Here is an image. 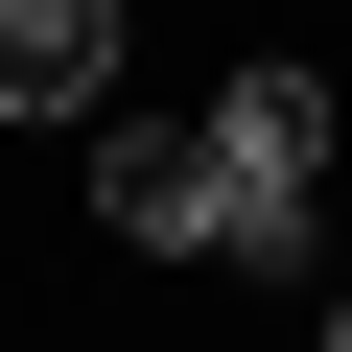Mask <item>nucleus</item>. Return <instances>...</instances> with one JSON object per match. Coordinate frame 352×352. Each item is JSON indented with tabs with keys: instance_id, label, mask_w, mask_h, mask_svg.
<instances>
[{
	"instance_id": "nucleus-2",
	"label": "nucleus",
	"mask_w": 352,
	"mask_h": 352,
	"mask_svg": "<svg viewBox=\"0 0 352 352\" xmlns=\"http://www.w3.org/2000/svg\"><path fill=\"white\" fill-rule=\"evenodd\" d=\"M71 188H94V235H118V258L212 282V164H188V118H71Z\"/></svg>"
},
{
	"instance_id": "nucleus-3",
	"label": "nucleus",
	"mask_w": 352,
	"mask_h": 352,
	"mask_svg": "<svg viewBox=\"0 0 352 352\" xmlns=\"http://www.w3.org/2000/svg\"><path fill=\"white\" fill-rule=\"evenodd\" d=\"M141 71V0H0V141H71Z\"/></svg>"
},
{
	"instance_id": "nucleus-1",
	"label": "nucleus",
	"mask_w": 352,
	"mask_h": 352,
	"mask_svg": "<svg viewBox=\"0 0 352 352\" xmlns=\"http://www.w3.org/2000/svg\"><path fill=\"white\" fill-rule=\"evenodd\" d=\"M188 164H212V282H305L329 258V188H352V94L305 47H235L188 94Z\"/></svg>"
},
{
	"instance_id": "nucleus-4",
	"label": "nucleus",
	"mask_w": 352,
	"mask_h": 352,
	"mask_svg": "<svg viewBox=\"0 0 352 352\" xmlns=\"http://www.w3.org/2000/svg\"><path fill=\"white\" fill-rule=\"evenodd\" d=\"M329 352H352V282H329Z\"/></svg>"
}]
</instances>
